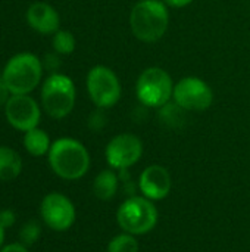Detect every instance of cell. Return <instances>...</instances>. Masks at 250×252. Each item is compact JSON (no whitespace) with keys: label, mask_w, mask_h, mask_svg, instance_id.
Returning <instances> with one entry per match:
<instances>
[{"label":"cell","mask_w":250,"mask_h":252,"mask_svg":"<svg viewBox=\"0 0 250 252\" xmlns=\"http://www.w3.org/2000/svg\"><path fill=\"white\" fill-rule=\"evenodd\" d=\"M119 188V177L113 170H102L93 182V193L100 201H111Z\"/></svg>","instance_id":"14"},{"label":"cell","mask_w":250,"mask_h":252,"mask_svg":"<svg viewBox=\"0 0 250 252\" xmlns=\"http://www.w3.org/2000/svg\"><path fill=\"white\" fill-rule=\"evenodd\" d=\"M50 146H52L50 137H49V134L44 130L35 127L32 130L25 131L24 148H25V151L29 155H32V157H43V155L49 154Z\"/></svg>","instance_id":"16"},{"label":"cell","mask_w":250,"mask_h":252,"mask_svg":"<svg viewBox=\"0 0 250 252\" xmlns=\"http://www.w3.org/2000/svg\"><path fill=\"white\" fill-rule=\"evenodd\" d=\"M27 22L40 34H55L59 31L60 18L55 7L43 1H37L27 10Z\"/></svg>","instance_id":"13"},{"label":"cell","mask_w":250,"mask_h":252,"mask_svg":"<svg viewBox=\"0 0 250 252\" xmlns=\"http://www.w3.org/2000/svg\"><path fill=\"white\" fill-rule=\"evenodd\" d=\"M172 97L184 111H206L214 102V92L203 80L186 77L174 86Z\"/></svg>","instance_id":"9"},{"label":"cell","mask_w":250,"mask_h":252,"mask_svg":"<svg viewBox=\"0 0 250 252\" xmlns=\"http://www.w3.org/2000/svg\"><path fill=\"white\" fill-rule=\"evenodd\" d=\"M18 236H19L21 244L28 248V247L34 245L40 239V236H41V226L35 220H29V221H27L21 227Z\"/></svg>","instance_id":"19"},{"label":"cell","mask_w":250,"mask_h":252,"mask_svg":"<svg viewBox=\"0 0 250 252\" xmlns=\"http://www.w3.org/2000/svg\"><path fill=\"white\" fill-rule=\"evenodd\" d=\"M105 155L112 170H128L140 161L143 155V143L136 134L122 133L108 143Z\"/></svg>","instance_id":"10"},{"label":"cell","mask_w":250,"mask_h":252,"mask_svg":"<svg viewBox=\"0 0 250 252\" xmlns=\"http://www.w3.org/2000/svg\"><path fill=\"white\" fill-rule=\"evenodd\" d=\"M53 49L60 55H69L75 50V37L66 30H59L55 32L52 40Z\"/></svg>","instance_id":"18"},{"label":"cell","mask_w":250,"mask_h":252,"mask_svg":"<svg viewBox=\"0 0 250 252\" xmlns=\"http://www.w3.org/2000/svg\"><path fill=\"white\" fill-rule=\"evenodd\" d=\"M108 252H139V242L134 235L124 232L111 239Z\"/></svg>","instance_id":"17"},{"label":"cell","mask_w":250,"mask_h":252,"mask_svg":"<svg viewBox=\"0 0 250 252\" xmlns=\"http://www.w3.org/2000/svg\"><path fill=\"white\" fill-rule=\"evenodd\" d=\"M4 115L13 128L25 133L38 126L41 111L31 96L10 94L7 103L4 105Z\"/></svg>","instance_id":"11"},{"label":"cell","mask_w":250,"mask_h":252,"mask_svg":"<svg viewBox=\"0 0 250 252\" xmlns=\"http://www.w3.org/2000/svg\"><path fill=\"white\" fill-rule=\"evenodd\" d=\"M9 97H10V92H9L7 86L4 84L3 77L0 75V108H1V106H4V105L7 103Z\"/></svg>","instance_id":"21"},{"label":"cell","mask_w":250,"mask_h":252,"mask_svg":"<svg viewBox=\"0 0 250 252\" xmlns=\"http://www.w3.org/2000/svg\"><path fill=\"white\" fill-rule=\"evenodd\" d=\"M116 221L125 233L134 236L146 235L158 223V210L153 201L144 196H130L119 205Z\"/></svg>","instance_id":"4"},{"label":"cell","mask_w":250,"mask_h":252,"mask_svg":"<svg viewBox=\"0 0 250 252\" xmlns=\"http://www.w3.org/2000/svg\"><path fill=\"white\" fill-rule=\"evenodd\" d=\"M40 216L49 229L55 232H66L75 223L77 213L72 201L66 195L50 192L40 204Z\"/></svg>","instance_id":"8"},{"label":"cell","mask_w":250,"mask_h":252,"mask_svg":"<svg viewBox=\"0 0 250 252\" xmlns=\"http://www.w3.org/2000/svg\"><path fill=\"white\" fill-rule=\"evenodd\" d=\"M15 221H16V216L10 208H4V210L0 211V226L3 229L12 227L15 224Z\"/></svg>","instance_id":"20"},{"label":"cell","mask_w":250,"mask_h":252,"mask_svg":"<svg viewBox=\"0 0 250 252\" xmlns=\"http://www.w3.org/2000/svg\"><path fill=\"white\" fill-rule=\"evenodd\" d=\"M4 230H6V229H3V227L0 226V250L3 248V242H4Z\"/></svg>","instance_id":"24"},{"label":"cell","mask_w":250,"mask_h":252,"mask_svg":"<svg viewBox=\"0 0 250 252\" xmlns=\"http://www.w3.org/2000/svg\"><path fill=\"white\" fill-rule=\"evenodd\" d=\"M136 93L139 100L149 108L165 106L174 93V84L171 75L158 66L144 69L136 84Z\"/></svg>","instance_id":"6"},{"label":"cell","mask_w":250,"mask_h":252,"mask_svg":"<svg viewBox=\"0 0 250 252\" xmlns=\"http://www.w3.org/2000/svg\"><path fill=\"white\" fill-rule=\"evenodd\" d=\"M0 252H29L28 251V248L25 247V245H22L21 242H18V244H9V245H4Z\"/></svg>","instance_id":"22"},{"label":"cell","mask_w":250,"mask_h":252,"mask_svg":"<svg viewBox=\"0 0 250 252\" xmlns=\"http://www.w3.org/2000/svg\"><path fill=\"white\" fill-rule=\"evenodd\" d=\"M192 1L193 0H164V3L171 7H184V6L190 4Z\"/></svg>","instance_id":"23"},{"label":"cell","mask_w":250,"mask_h":252,"mask_svg":"<svg viewBox=\"0 0 250 252\" xmlns=\"http://www.w3.org/2000/svg\"><path fill=\"white\" fill-rule=\"evenodd\" d=\"M75 86L68 75L52 74L41 87V103L46 114L55 120L65 118L75 105Z\"/></svg>","instance_id":"5"},{"label":"cell","mask_w":250,"mask_h":252,"mask_svg":"<svg viewBox=\"0 0 250 252\" xmlns=\"http://www.w3.org/2000/svg\"><path fill=\"white\" fill-rule=\"evenodd\" d=\"M43 63L32 53H18L12 56L3 68L1 77L10 94H28L40 83Z\"/></svg>","instance_id":"3"},{"label":"cell","mask_w":250,"mask_h":252,"mask_svg":"<svg viewBox=\"0 0 250 252\" xmlns=\"http://www.w3.org/2000/svg\"><path fill=\"white\" fill-rule=\"evenodd\" d=\"M47 155L50 168L63 180H78L90 168L88 151L81 142L71 137L55 140Z\"/></svg>","instance_id":"1"},{"label":"cell","mask_w":250,"mask_h":252,"mask_svg":"<svg viewBox=\"0 0 250 252\" xmlns=\"http://www.w3.org/2000/svg\"><path fill=\"white\" fill-rule=\"evenodd\" d=\"M169 15L164 1L141 0L130 15V27L133 34L144 43H153L162 38L168 30Z\"/></svg>","instance_id":"2"},{"label":"cell","mask_w":250,"mask_h":252,"mask_svg":"<svg viewBox=\"0 0 250 252\" xmlns=\"http://www.w3.org/2000/svg\"><path fill=\"white\" fill-rule=\"evenodd\" d=\"M87 92L96 106L112 108L121 97V83L111 68L96 65L87 74Z\"/></svg>","instance_id":"7"},{"label":"cell","mask_w":250,"mask_h":252,"mask_svg":"<svg viewBox=\"0 0 250 252\" xmlns=\"http://www.w3.org/2000/svg\"><path fill=\"white\" fill-rule=\"evenodd\" d=\"M22 171V159L16 151L0 146V180L9 182L16 179Z\"/></svg>","instance_id":"15"},{"label":"cell","mask_w":250,"mask_h":252,"mask_svg":"<svg viewBox=\"0 0 250 252\" xmlns=\"http://www.w3.org/2000/svg\"><path fill=\"white\" fill-rule=\"evenodd\" d=\"M172 180L169 171L162 165H149L139 177V190L150 201H162L171 192Z\"/></svg>","instance_id":"12"}]
</instances>
